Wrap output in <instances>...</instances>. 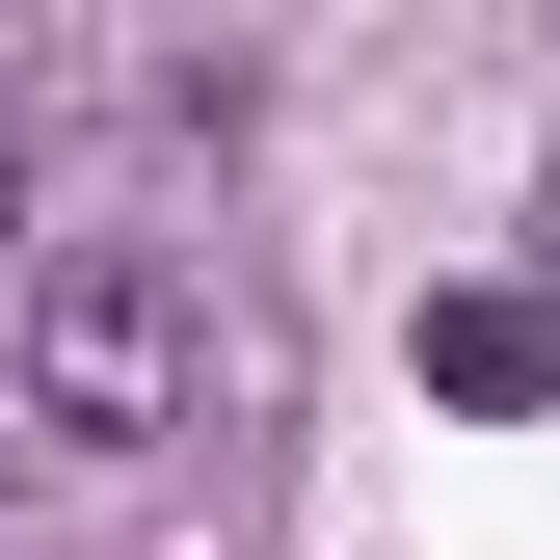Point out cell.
Here are the masks:
<instances>
[{
    "label": "cell",
    "mask_w": 560,
    "mask_h": 560,
    "mask_svg": "<svg viewBox=\"0 0 560 560\" xmlns=\"http://www.w3.org/2000/svg\"><path fill=\"white\" fill-rule=\"evenodd\" d=\"M0 374H27L54 454H161L187 428V267L161 241H27L0 267Z\"/></svg>",
    "instance_id": "6da1fadb"
},
{
    "label": "cell",
    "mask_w": 560,
    "mask_h": 560,
    "mask_svg": "<svg viewBox=\"0 0 560 560\" xmlns=\"http://www.w3.org/2000/svg\"><path fill=\"white\" fill-rule=\"evenodd\" d=\"M534 374H560L534 294H428V400H534Z\"/></svg>",
    "instance_id": "7a4b0ae2"
},
{
    "label": "cell",
    "mask_w": 560,
    "mask_h": 560,
    "mask_svg": "<svg viewBox=\"0 0 560 560\" xmlns=\"http://www.w3.org/2000/svg\"><path fill=\"white\" fill-rule=\"evenodd\" d=\"M0 214H27V133H0Z\"/></svg>",
    "instance_id": "3957f363"
}]
</instances>
